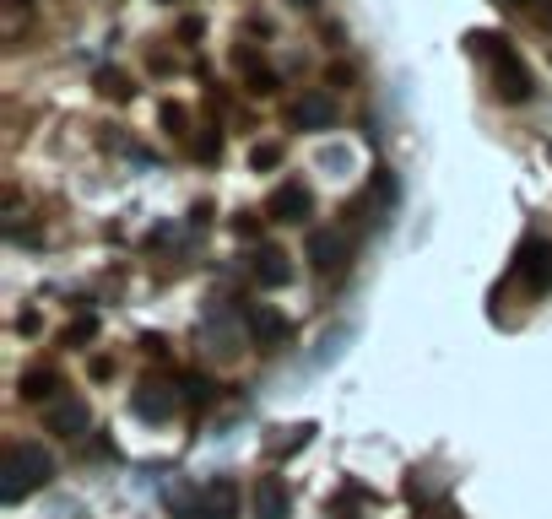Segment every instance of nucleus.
Returning a JSON list of instances; mask_svg holds the SVG:
<instances>
[{
    "label": "nucleus",
    "mask_w": 552,
    "mask_h": 519,
    "mask_svg": "<svg viewBox=\"0 0 552 519\" xmlns=\"http://www.w3.org/2000/svg\"><path fill=\"white\" fill-rule=\"evenodd\" d=\"M266 217H271V222H309V217H314L309 184H276L271 200H266Z\"/></svg>",
    "instance_id": "nucleus-6"
},
{
    "label": "nucleus",
    "mask_w": 552,
    "mask_h": 519,
    "mask_svg": "<svg viewBox=\"0 0 552 519\" xmlns=\"http://www.w3.org/2000/svg\"><path fill=\"white\" fill-rule=\"evenodd\" d=\"M493 87H499L504 103H526V97H531V70H526V60H520L515 49H499V60H493Z\"/></svg>",
    "instance_id": "nucleus-5"
},
{
    "label": "nucleus",
    "mask_w": 552,
    "mask_h": 519,
    "mask_svg": "<svg viewBox=\"0 0 552 519\" xmlns=\"http://www.w3.org/2000/svg\"><path fill=\"white\" fill-rule=\"evenodd\" d=\"M92 336H98V320H92V314H81V320L65 325V347H87Z\"/></svg>",
    "instance_id": "nucleus-17"
},
{
    "label": "nucleus",
    "mask_w": 552,
    "mask_h": 519,
    "mask_svg": "<svg viewBox=\"0 0 552 519\" xmlns=\"http://www.w3.org/2000/svg\"><path fill=\"white\" fill-rule=\"evenodd\" d=\"M217 152H222V141H217V135H201V157H206V162H211V157H217Z\"/></svg>",
    "instance_id": "nucleus-26"
},
{
    "label": "nucleus",
    "mask_w": 552,
    "mask_h": 519,
    "mask_svg": "<svg viewBox=\"0 0 552 519\" xmlns=\"http://www.w3.org/2000/svg\"><path fill=\"white\" fill-rule=\"evenodd\" d=\"M43 422H49V433H60V439H81L87 422H92V412H87V401H54V406L43 412Z\"/></svg>",
    "instance_id": "nucleus-8"
},
{
    "label": "nucleus",
    "mask_w": 552,
    "mask_h": 519,
    "mask_svg": "<svg viewBox=\"0 0 552 519\" xmlns=\"http://www.w3.org/2000/svg\"><path fill=\"white\" fill-rule=\"evenodd\" d=\"M87 374H92V379H98V385H103V379H108V374H114V363H108V357H92V363H87Z\"/></svg>",
    "instance_id": "nucleus-23"
},
{
    "label": "nucleus",
    "mask_w": 552,
    "mask_h": 519,
    "mask_svg": "<svg viewBox=\"0 0 552 519\" xmlns=\"http://www.w3.org/2000/svg\"><path fill=\"white\" fill-rule=\"evenodd\" d=\"M417 519H461V514H455L450 504H428V509H423V514H417Z\"/></svg>",
    "instance_id": "nucleus-24"
},
{
    "label": "nucleus",
    "mask_w": 552,
    "mask_h": 519,
    "mask_svg": "<svg viewBox=\"0 0 552 519\" xmlns=\"http://www.w3.org/2000/svg\"><path fill=\"white\" fill-rule=\"evenodd\" d=\"M157 114H163V125H168V130H184V119H190V114H184V103H163Z\"/></svg>",
    "instance_id": "nucleus-21"
},
{
    "label": "nucleus",
    "mask_w": 552,
    "mask_h": 519,
    "mask_svg": "<svg viewBox=\"0 0 552 519\" xmlns=\"http://www.w3.org/2000/svg\"><path fill=\"white\" fill-rule=\"evenodd\" d=\"M249 162H255V168H260V173H271V168H276V162H282V146H276V141H260V146H255V152H249Z\"/></svg>",
    "instance_id": "nucleus-20"
},
{
    "label": "nucleus",
    "mask_w": 552,
    "mask_h": 519,
    "mask_svg": "<svg viewBox=\"0 0 552 519\" xmlns=\"http://www.w3.org/2000/svg\"><path fill=\"white\" fill-rule=\"evenodd\" d=\"M98 92H103V97H114V103H130V92H136V87H130V76H125V70H98Z\"/></svg>",
    "instance_id": "nucleus-16"
},
{
    "label": "nucleus",
    "mask_w": 552,
    "mask_h": 519,
    "mask_svg": "<svg viewBox=\"0 0 552 519\" xmlns=\"http://www.w3.org/2000/svg\"><path fill=\"white\" fill-rule=\"evenodd\" d=\"M293 514V498L282 487V477H260L255 482V519H287Z\"/></svg>",
    "instance_id": "nucleus-11"
},
{
    "label": "nucleus",
    "mask_w": 552,
    "mask_h": 519,
    "mask_svg": "<svg viewBox=\"0 0 552 519\" xmlns=\"http://www.w3.org/2000/svg\"><path fill=\"white\" fill-rule=\"evenodd\" d=\"M547 16H552V5H547Z\"/></svg>",
    "instance_id": "nucleus-29"
},
{
    "label": "nucleus",
    "mask_w": 552,
    "mask_h": 519,
    "mask_svg": "<svg viewBox=\"0 0 552 519\" xmlns=\"http://www.w3.org/2000/svg\"><path fill=\"white\" fill-rule=\"evenodd\" d=\"M293 5H298V11H309V5H314V0H293Z\"/></svg>",
    "instance_id": "nucleus-27"
},
{
    "label": "nucleus",
    "mask_w": 552,
    "mask_h": 519,
    "mask_svg": "<svg viewBox=\"0 0 552 519\" xmlns=\"http://www.w3.org/2000/svg\"><path fill=\"white\" fill-rule=\"evenodd\" d=\"M168 509L179 519H206V498L201 487H168Z\"/></svg>",
    "instance_id": "nucleus-14"
},
{
    "label": "nucleus",
    "mask_w": 552,
    "mask_h": 519,
    "mask_svg": "<svg viewBox=\"0 0 552 519\" xmlns=\"http://www.w3.org/2000/svg\"><path fill=\"white\" fill-rule=\"evenodd\" d=\"M16 336H38V314H16Z\"/></svg>",
    "instance_id": "nucleus-25"
},
{
    "label": "nucleus",
    "mask_w": 552,
    "mask_h": 519,
    "mask_svg": "<svg viewBox=\"0 0 552 519\" xmlns=\"http://www.w3.org/2000/svg\"><path fill=\"white\" fill-rule=\"evenodd\" d=\"M249 92H255V97H271V92H276V70H266V65L255 60V65H249Z\"/></svg>",
    "instance_id": "nucleus-18"
},
{
    "label": "nucleus",
    "mask_w": 552,
    "mask_h": 519,
    "mask_svg": "<svg viewBox=\"0 0 552 519\" xmlns=\"http://www.w3.org/2000/svg\"><path fill=\"white\" fill-rule=\"evenodd\" d=\"M287 276H293L287 271V255H276V249H260L255 255V282L260 287H287Z\"/></svg>",
    "instance_id": "nucleus-12"
},
{
    "label": "nucleus",
    "mask_w": 552,
    "mask_h": 519,
    "mask_svg": "<svg viewBox=\"0 0 552 519\" xmlns=\"http://www.w3.org/2000/svg\"><path fill=\"white\" fill-rule=\"evenodd\" d=\"M309 439H314V422H298V428H287V439H271L266 449H271V460H282V455H298Z\"/></svg>",
    "instance_id": "nucleus-15"
},
{
    "label": "nucleus",
    "mask_w": 552,
    "mask_h": 519,
    "mask_svg": "<svg viewBox=\"0 0 552 519\" xmlns=\"http://www.w3.org/2000/svg\"><path fill=\"white\" fill-rule=\"evenodd\" d=\"M249 336H255L260 352H271V347H282V341L293 336V325H287V314H276V309H249Z\"/></svg>",
    "instance_id": "nucleus-9"
},
{
    "label": "nucleus",
    "mask_w": 552,
    "mask_h": 519,
    "mask_svg": "<svg viewBox=\"0 0 552 519\" xmlns=\"http://www.w3.org/2000/svg\"><path fill=\"white\" fill-rule=\"evenodd\" d=\"M515 276L526 282L531 298L552 292V238H526L520 255H515Z\"/></svg>",
    "instance_id": "nucleus-2"
},
{
    "label": "nucleus",
    "mask_w": 552,
    "mask_h": 519,
    "mask_svg": "<svg viewBox=\"0 0 552 519\" xmlns=\"http://www.w3.org/2000/svg\"><path fill=\"white\" fill-rule=\"evenodd\" d=\"M347 233H331V227H314L309 233V265H314V276H341L347 271Z\"/></svg>",
    "instance_id": "nucleus-4"
},
{
    "label": "nucleus",
    "mask_w": 552,
    "mask_h": 519,
    "mask_svg": "<svg viewBox=\"0 0 552 519\" xmlns=\"http://www.w3.org/2000/svg\"><path fill=\"white\" fill-rule=\"evenodd\" d=\"M54 390H60V374H54V368H33V374H22V401H38V406H43Z\"/></svg>",
    "instance_id": "nucleus-13"
},
{
    "label": "nucleus",
    "mask_w": 552,
    "mask_h": 519,
    "mask_svg": "<svg viewBox=\"0 0 552 519\" xmlns=\"http://www.w3.org/2000/svg\"><path fill=\"white\" fill-rule=\"evenodd\" d=\"M499 5H504V0H499ZM510 5H531V0H510Z\"/></svg>",
    "instance_id": "nucleus-28"
},
{
    "label": "nucleus",
    "mask_w": 552,
    "mask_h": 519,
    "mask_svg": "<svg viewBox=\"0 0 552 519\" xmlns=\"http://www.w3.org/2000/svg\"><path fill=\"white\" fill-rule=\"evenodd\" d=\"M201 498H206V519H239V482L233 477H211L201 487Z\"/></svg>",
    "instance_id": "nucleus-10"
},
{
    "label": "nucleus",
    "mask_w": 552,
    "mask_h": 519,
    "mask_svg": "<svg viewBox=\"0 0 552 519\" xmlns=\"http://www.w3.org/2000/svg\"><path fill=\"white\" fill-rule=\"evenodd\" d=\"M184 401H190V406H211V379H206V374H190V379H184Z\"/></svg>",
    "instance_id": "nucleus-19"
},
{
    "label": "nucleus",
    "mask_w": 552,
    "mask_h": 519,
    "mask_svg": "<svg viewBox=\"0 0 552 519\" xmlns=\"http://www.w3.org/2000/svg\"><path fill=\"white\" fill-rule=\"evenodd\" d=\"M233 233H239V238H255V233H260V222H255L249 211H239V217H233Z\"/></svg>",
    "instance_id": "nucleus-22"
},
{
    "label": "nucleus",
    "mask_w": 552,
    "mask_h": 519,
    "mask_svg": "<svg viewBox=\"0 0 552 519\" xmlns=\"http://www.w3.org/2000/svg\"><path fill=\"white\" fill-rule=\"evenodd\" d=\"M0 498L5 504H22L27 493H43L49 477H54V455L43 444H11L5 449V471H0Z\"/></svg>",
    "instance_id": "nucleus-1"
},
{
    "label": "nucleus",
    "mask_w": 552,
    "mask_h": 519,
    "mask_svg": "<svg viewBox=\"0 0 552 519\" xmlns=\"http://www.w3.org/2000/svg\"><path fill=\"white\" fill-rule=\"evenodd\" d=\"M287 125L293 130H331L336 125V103H331V92H298L293 103H287Z\"/></svg>",
    "instance_id": "nucleus-3"
},
{
    "label": "nucleus",
    "mask_w": 552,
    "mask_h": 519,
    "mask_svg": "<svg viewBox=\"0 0 552 519\" xmlns=\"http://www.w3.org/2000/svg\"><path fill=\"white\" fill-rule=\"evenodd\" d=\"M130 406H136V417H141V422H168V417L179 412V390H173V385L146 379V385L136 390V401H130Z\"/></svg>",
    "instance_id": "nucleus-7"
}]
</instances>
